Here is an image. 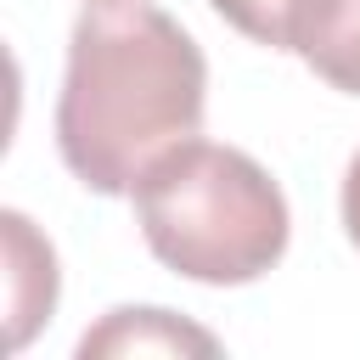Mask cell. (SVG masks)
Listing matches in <instances>:
<instances>
[{"instance_id":"cell-7","label":"cell","mask_w":360,"mask_h":360,"mask_svg":"<svg viewBox=\"0 0 360 360\" xmlns=\"http://www.w3.org/2000/svg\"><path fill=\"white\" fill-rule=\"evenodd\" d=\"M343 231L360 248V152L349 158V174H343Z\"/></svg>"},{"instance_id":"cell-1","label":"cell","mask_w":360,"mask_h":360,"mask_svg":"<svg viewBox=\"0 0 360 360\" xmlns=\"http://www.w3.org/2000/svg\"><path fill=\"white\" fill-rule=\"evenodd\" d=\"M208 62L152 0H90L68 34L56 152L79 186L135 197L141 174L202 129Z\"/></svg>"},{"instance_id":"cell-5","label":"cell","mask_w":360,"mask_h":360,"mask_svg":"<svg viewBox=\"0 0 360 360\" xmlns=\"http://www.w3.org/2000/svg\"><path fill=\"white\" fill-rule=\"evenodd\" d=\"M292 56H304L332 90L360 96V0H304Z\"/></svg>"},{"instance_id":"cell-2","label":"cell","mask_w":360,"mask_h":360,"mask_svg":"<svg viewBox=\"0 0 360 360\" xmlns=\"http://www.w3.org/2000/svg\"><path fill=\"white\" fill-rule=\"evenodd\" d=\"M146 248L186 281L242 287L259 281L292 236V214L270 169L219 141H180L135 186Z\"/></svg>"},{"instance_id":"cell-4","label":"cell","mask_w":360,"mask_h":360,"mask_svg":"<svg viewBox=\"0 0 360 360\" xmlns=\"http://www.w3.org/2000/svg\"><path fill=\"white\" fill-rule=\"evenodd\" d=\"M101 354H219V338L169 309L135 304L101 315V326L79 338V360H101Z\"/></svg>"},{"instance_id":"cell-6","label":"cell","mask_w":360,"mask_h":360,"mask_svg":"<svg viewBox=\"0 0 360 360\" xmlns=\"http://www.w3.org/2000/svg\"><path fill=\"white\" fill-rule=\"evenodd\" d=\"M236 34H248L253 45H270V51H292V28H298V11L304 0H208Z\"/></svg>"},{"instance_id":"cell-3","label":"cell","mask_w":360,"mask_h":360,"mask_svg":"<svg viewBox=\"0 0 360 360\" xmlns=\"http://www.w3.org/2000/svg\"><path fill=\"white\" fill-rule=\"evenodd\" d=\"M0 236H6V309H11V349H22L34 338L39 321H51L56 309V253L51 242L28 225V214L6 208L0 214Z\"/></svg>"}]
</instances>
